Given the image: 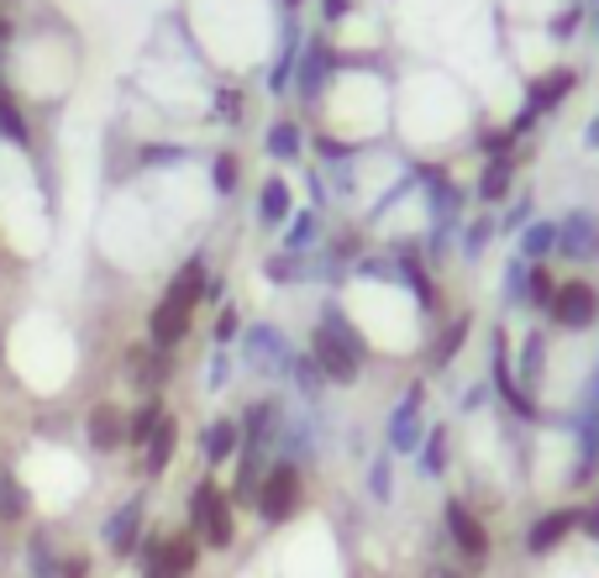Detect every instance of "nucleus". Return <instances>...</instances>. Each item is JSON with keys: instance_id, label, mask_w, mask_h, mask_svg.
Listing matches in <instances>:
<instances>
[{"instance_id": "1", "label": "nucleus", "mask_w": 599, "mask_h": 578, "mask_svg": "<svg viewBox=\"0 0 599 578\" xmlns=\"http://www.w3.org/2000/svg\"><path fill=\"white\" fill-rule=\"evenodd\" d=\"M305 353L316 358V368L326 374V384H332V389H353V384L363 379L368 358H374V353H368V337L358 332V321L347 316V305H342L337 295L321 300Z\"/></svg>"}, {"instance_id": "2", "label": "nucleus", "mask_w": 599, "mask_h": 578, "mask_svg": "<svg viewBox=\"0 0 599 578\" xmlns=\"http://www.w3.org/2000/svg\"><path fill=\"white\" fill-rule=\"evenodd\" d=\"M205 284H211V253H190V258L174 268V280L163 284V295L153 300V311H148V342H153V347L180 353L184 342H190Z\"/></svg>"}, {"instance_id": "3", "label": "nucleus", "mask_w": 599, "mask_h": 578, "mask_svg": "<svg viewBox=\"0 0 599 578\" xmlns=\"http://www.w3.org/2000/svg\"><path fill=\"white\" fill-rule=\"evenodd\" d=\"M184 531H195L205 552H232V547H237V505H232V495L216 484V474H205V479L190 484Z\"/></svg>"}, {"instance_id": "4", "label": "nucleus", "mask_w": 599, "mask_h": 578, "mask_svg": "<svg viewBox=\"0 0 599 578\" xmlns=\"http://www.w3.org/2000/svg\"><path fill=\"white\" fill-rule=\"evenodd\" d=\"M441 537H447V547L463 558L468 574H484V568L495 562V537H489L484 510L474 505V499H463V495L441 499Z\"/></svg>"}, {"instance_id": "5", "label": "nucleus", "mask_w": 599, "mask_h": 578, "mask_svg": "<svg viewBox=\"0 0 599 578\" xmlns=\"http://www.w3.org/2000/svg\"><path fill=\"white\" fill-rule=\"evenodd\" d=\"M300 510H305V468H300V463L274 458L268 463V474H263V484H258L253 516L274 531V526H290Z\"/></svg>"}, {"instance_id": "6", "label": "nucleus", "mask_w": 599, "mask_h": 578, "mask_svg": "<svg viewBox=\"0 0 599 578\" xmlns=\"http://www.w3.org/2000/svg\"><path fill=\"white\" fill-rule=\"evenodd\" d=\"M290 358H295V347H290V337H284V326H274V321H247L237 337V363L253 374V379L274 384L290 374Z\"/></svg>"}, {"instance_id": "7", "label": "nucleus", "mask_w": 599, "mask_h": 578, "mask_svg": "<svg viewBox=\"0 0 599 578\" xmlns=\"http://www.w3.org/2000/svg\"><path fill=\"white\" fill-rule=\"evenodd\" d=\"M426 379H410L405 384V395L395 399V410L384 416V453L389 458H416L420 453V442H426Z\"/></svg>"}, {"instance_id": "8", "label": "nucleus", "mask_w": 599, "mask_h": 578, "mask_svg": "<svg viewBox=\"0 0 599 578\" xmlns=\"http://www.w3.org/2000/svg\"><path fill=\"white\" fill-rule=\"evenodd\" d=\"M121 374H126V389H138V395H163L174 374H180V353H163L153 342H126L121 347Z\"/></svg>"}, {"instance_id": "9", "label": "nucleus", "mask_w": 599, "mask_h": 578, "mask_svg": "<svg viewBox=\"0 0 599 578\" xmlns=\"http://www.w3.org/2000/svg\"><path fill=\"white\" fill-rule=\"evenodd\" d=\"M547 321H552L558 332H568V337L595 332L599 326V284L579 280V274L558 280V295H552V305H547Z\"/></svg>"}, {"instance_id": "10", "label": "nucleus", "mask_w": 599, "mask_h": 578, "mask_svg": "<svg viewBox=\"0 0 599 578\" xmlns=\"http://www.w3.org/2000/svg\"><path fill=\"white\" fill-rule=\"evenodd\" d=\"M142 537H148V499H142V495L111 505L105 520H100V541H105L111 562H132V558H138Z\"/></svg>"}, {"instance_id": "11", "label": "nucleus", "mask_w": 599, "mask_h": 578, "mask_svg": "<svg viewBox=\"0 0 599 578\" xmlns=\"http://www.w3.org/2000/svg\"><path fill=\"white\" fill-rule=\"evenodd\" d=\"M562 263H595L599 258V211L589 205H573L558 216V253Z\"/></svg>"}, {"instance_id": "12", "label": "nucleus", "mask_w": 599, "mask_h": 578, "mask_svg": "<svg viewBox=\"0 0 599 578\" xmlns=\"http://www.w3.org/2000/svg\"><path fill=\"white\" fill-rule=\"evenodd\" d=\"M568 537H579V505H552L526 526V558H552L558 547H568Z\"/></svg>"}, {"instance_id": "13", "label": "nucleus", "mask_w": 599, "mask_h": 578, "mask_svg": "<svg viewBox=\"0 0 599 578\" xmlns=\"http://www.w3.org/2000/svg\"><path fill=\"white\" fill-rule=\"evenodd\" d=\"M84 447L100 453V458H111V453L126 447V405L121 399H95L84 410Z\"/></svg>"}, {"instance_id": "14", "label": "nucleus", "mask_w": 599, "mask_h": 578, "mask_svg": "<svg viewBox=\"0 0 599 578\" xmlns=\"http://www.w3.org/2000/svg\"><path fill=\"white\" fill-rule=\"evenodd\" d=\"M510 363H516V384L526 389L531 399L547 395V368H552V347H547V332L531 326L526 337L510 347Z\"/></svg>"}, {"instance_id": "15", "label": "nucleus", "mask_w": 599, "mask_h": 578, "mask_svg": "<svg viewBox=\"0 0 599 578\" xmlns=\"http://www.w3.org/2000/svg\"><path fill=\"white\" fill-rule=\"evenodd\" d=\"M474 326H479L474 311H458V316L441 321L437 337L426 342V368H432V374H447V368L463 358V347H468V337H474Z\"/></svg>"}, {"instance_id": "16", "label": "nucleus", "mask_w": 599, "mask_h": 578, "mask_svg": "<svg viewBox=\"0 0 599 578\" xmlns=\"http://www.w3.org/2000/svg\"><path fill=\"white\" fill-rule=\"evenodd\" d=\"M180 442H184L180 416L169 410V416L159 420V432L148 437V447L138 453V474H142V479H163V474L174 468V458H180Z\"/></svg>"}, {"instance_id": "17", "label": "nucleus", "mask_w": 599, "mask_h": 578, "mask_svg": "<svg viewBox=\"0 0 599 578\" xmlns=\"http://www.w3.org/2000/svg\"><path fill=\"white\" fill-rule=\"evenodd\" d=\"M516 174H520V148L516 153H505V159H484L479 180H474V200H479L484 211H495L499 200L516 195Z\"/></svg>"}, {"instance_id": "18", "label": "nucleus", "mask_w": 599, "mask_h": 578, "mask_svg": "<svg viewBox=\"0 0 599 578\" xmlns=\"http://www.w3.org/2000/svg\"><path fill=\"white\" fill-rule=\"evenodd\" d=\"M200 458H205V468H226V463L242 453V426L237 416H211L205 426H200Z\"/></svg>"}, {"instance_id": "19", "label": "nucleus", "mask_w": 599, "mask_h": 578, "mask_svg": "<svg viewBox=\"0 0 599 578\" xmlns=\"http://www.w3.org/2000/svg\"><path fill=\"white\" fill-rule=\"evenodd\" d=\"M290 216H295V190H290V180H284V174H268V180L258 184L253 221H258L263 232H284V226H290Z\"/></svg>"}, {"instance_id": "20", "label": "nucleus", "mask_w": 599, "mask_h": 578, "mask_svg": "<svg viewBox=\"0 0 599 578\" xmlns=\"http://www.w3.org/2000/svg\"><path fill=\"white\" fill-rule=\"evenodd\" d=\"M21 568H27V578H59L63 574V547L53 541V531H48V526H32V531H27Z\"/></svg>"}, {"instance_id": "21", "label": "nucleus", "mask_w": 599, "mask_h": 578, "mask_svg": "<svg viewBox=\"0 0 599 578\" xmlns=\"http://www.w3.org/2000/svg\"><path fill=\"white\" fill-rule=\"evenodd\" d=\"M305 148H311V138H305V126H300L295 116L268 121V132H263V153H268L274 163H300L305 159Z\"/></svg>"}, {"instance_id": "22", "label": "nucleus", "mask_w": 599, "mask_h": 578, "mask_svg": "<svg viewBox=\"0 0 599 578\" xmlns=\"http://www.w3.org/2000/svg\"><path fill=\"white\" fill-rule=\"evenodd\" d=\"M416 468H420V479H432V484L453 468V426H447V420H432V426H426V442H420V453H416Z\"/></svg>"}, {"instance_id": "23", "label": "nucleus", "mask_w": 599, "mask_h": 578, "mask_svg": "<svg viewBox=\"0 0 599 578\" xmlns=\"http://www.w3.org/2000/svg\"><path fill=\"white\" fill-rule=\"evenodd\" d=\"M200 558H205V547H200L195 531H163V574L169 578H195Z\"/></svg>"}, {"instance_id": "24", "label": "nucleus", "mask_w": 599, "mask_h": 578, "mask_svg": "<svg viewBox=\"0 0 599 578\" xmlns=\"http://www.w3.org/2000/svg\"><path fill=\"white\" fill-rule=\"evenodd\" d=\"M0 142L17 148V153H32V148H38V142H32V121H27L17 90H11L6 80H0Z\"/></svg>"}, {"instance_id": "25", "label": "nucleus", "mask_w": 599, "mask_h": 578, "mask_svg": "<svg viewBox=\"0 0 599 578\" xmlns=\"http://www.w3.org/2000/svg\"><path fill=\"white\" fill-rule=\"evenodd\" d=\"M280 237H284V253H300V258H305V253H316L321 242H326V216H321L316 205H311V211H295Z\"/></svg>"}, {"instance_id": "26", "label": "nucleus", "mask_w": 599, "mask_h": 578, "mask_svg": "<svg viewBox=\"0 0 599 578\" xmlns=\"http://www.w3.org/2000/svg\"><path fill=\"white\" fill-rule=\"evenodd\" d=\"M300 27H284V42H280V53H274V63H268V95L284 100L290 90H295V63H300Z\"/></svg>"}, {"instance_id": "27", "label": "nucleus", "mask_w": 599, "mask_h": 578, "mask_svg": "<svg viewBox=\"0 0 599 578\" xmlns=\"http://www.w3.org/2000/svg\"><path fill=\"white\" fill-rule=\"evenodd\" d=\"M495 237H499V216L495 211H479V216H468L463 221V232H458V253H463V263L474 268V263L495 247Z\"/></svg>"}, {"instance_id": "28", "label": "nucleus", "mask_w": 599, "mask_h": 578, "mask_svg": "<svg viewBox=\"0 0 599 578\" xmlns=\"http://www.w3.org/2000/svg\"><path fill=\"white\" fill-rule=\"evenodd\" d=\"M263 280L268 284H280V290H295V284H311L316 280V263H311V253L300 258V253H268L263 258Z\"/></svg>"}, {"instance_id": "29", "label": "nucleus", "mask_w": 599, "mask_h": 578, "mask_svg": "<svg viewBox=\"0 0 599 578\" xmlns=\"http://www.w3.org/2000/svg\"><path fill=\"white\" fill-rule=\"evenodd\" d=\"M284 379L295 384L300 405H316V410H321V399L332 395V384H326V374L316 368V358H311V353H295V358H290V374H284Z\"/></svg>"}, {"instance_id": "30", "label": "nucleus", "mask_w": 599, "mask_h": 578, "mask_svg": "<svg viewBox=\"0 0 599 578\" xmlns=\"http://www.w3.org/2000/svg\"><path fill=\"white\" fill-rule=\"evenodd\" d=\"M169 416V405H163V395H142L138 410H126V447L132 453H142L148 447V437L159 432V420Z\"/></svg>"}, {"instance_id": "31", "label": "nucleus", "mask_w": 599, "mask_h": 578, "mask_svg": "<svg viewBox=\"0 0 599 578\" xmlns=\"http://www.w3.org/2000/svg\"><path fill=\"white\" fill-rule=\"evenodd\" d=\"M558 253V221H531L526 232H520V247H516V258H526V263H547Z\"/></svg>"}, {"instance_id": "32", "label": "nucleus", "mask_w": 599, "mask_h": 578, "mask_svg": "<svg viewBox=\"0 0 599 578\" xmlns=\"http://www.w3.org/2000/svg\"><path fill=\"white\" fill-rule=\"evenodd\" d=\"M27 516H32V495H27V484H21L11 468H0V526H21Z\"/></svg>"}, {"instance_id": "33", "label": "nucleus", "mask_w": 599, "mask_h": 578, "mask_svg": "<svg viewBox=\"0 0 599 578\" xmlns=\"http://www.w3.org/2000/svg\"><path fill=\"white\" fill-rule=\"evenodd\" d=\"M237 190H242V159L232 148H216V153H211V195L232 200Z\"/></svg>"}, {"instance_id": "34", "label": "nucleus", "mask_w": 599, "mask_h": 578, "mask_svg": "<svg viewBox=\"0 0 599 578\" xmlns=\"http://www.w3.org/2000/svg\"><path fill=\"white\" fill-rule=\"evenodd\" d=\"M552 295H558V274H552L547 263H526V311L547 316Z\"/></svg>"}, {"instance_id": "35", "label": "nucleus", "mask_w": 599, "mask_h": 578, "mask_svg": "<svg viewBox=\"0 0 599 578\" xmlns=\"http://www.w3.org/2000/svg\"><path fill=\"white\" fill-rule=\"evenodd\" d=\"M363 489H368L374 505H395V458L389 453H379V458L363 468Z\"/></svg>"}, {"instance_id": "36", "label": "nucleus", "mask_w": 599, "mask_h": 578, "mask_svg": "<svg viewBox=\"0 0 599 578\" xmlns=\"http://www.w3.org/2000/svg\"><path fill=\"white\" fill-rule=\"evenodd\" d=\"M190 159V148L184 142H138V169H174V163Z\"/></svg>"}, {"instance_id": "37", "label": "nucleus", "mask_w": 599, "mask_h": 578, "mask_svg": "<svg viewBox=\"0 0 599 578\" xmlns=\"http://www.w3.org/2000/svg\"><path fill=\"white\" fill-rule=\"evenodd\" d=\"M520 142L510 138V126H495V121H484L479 132H474V153L479 159H505V153H516Z\"/></svg>"}, {"instance_id": "38", "label": "nucleus", "mask_w": 599, "mask_h": 578, "mask_svg": "<svg viewBox=\"0 0 599 578\" xmlns=\"http://www.w3.org/2000/svg\"><path fill=\"white\" fill-rule=\"evenodd\" d=\"M242 311L237 305H216V321H211V347H237V337H242Z\"/></svg>"}, {"instance_id": "39", "label": "nucleus", "mask_w": 599, "mask_h": 578, "mask_svg": "<svg viewBox=\"0 0 599 578\" xmlns=\"http://www.w3.org/2000/svg\"><path fill=\"white\" fill-rule=\"evenodd\" d=\"M242 116H247V95H242V90H216V100H211V121H221V126H242Z\"/></svg>"}, {"instance_id": "40", "label": "nucleus", "mask_w": 599, "mask_h": 578, "mask_svg": "<svg viewBox=\"0 0 599 578\" xmlns=\"http://www.w3.org/2000/svg\"><path fill=\"white\" fill-rule=\"evenodd\" d=\"M232 368H237L232 347H211V363H205V389H211V395H221V389L232 384Z\"/></svg>"}, {"instance_id": "41", "label": "nucleus", "mask_w": 599, "mask_h": 578, "mask_svg": "<svg viewBox=\"0 0 599 578\" xmlns=\"http://www.w3.org/2000/svg\"><path fill=\"white\" fill-rule=\"evenodd\" d=\"M505 311H526V258L505 263Z\"/></svg>"}, {"instance_id": "42", "label": "nucleus", "mask_w": 599, "mask_h": 578, "mask_svg": "<svg viewBox=\"0 0 599 578\" xmlns=\"http://www.w3.org/2000/svg\"><path fill=\"white\" fill-rule=\"evenodd\" d=\"M531 221H537V200H531V190H526V195H516V205H510V211H505V221H499V232H526V226H531Z\"/></svg>"}, {"instance_id": "43", "label": "nucleus", "mask_w": 599, "mask_h": 578, "mask_svg": "<svg viewBox=\"0 0 599 578\" xmlns=\"http://www.w3.org/2000/svg\"><path fill=\"white\" fill-rule=\"evenodd\" d=\"M579 27H583V6H579V0H573V6L562 11V17L547 21V32H552V42H568L573 32H579Z\"/></svg>"}, {"instance_id": "44", "label": "nucleus", "mask_w": 599, "mask_h": 578, "mask_svg": "<svg viewBox=\"0 0 599 578\" xmlns=\"http://www.w3.org/2000/svg\"><path fill=\"white\" fill-rule=\"evenodd\" d=\"M59 578H95V558H90L84 547H69V552H63V574Z\"/></svg>"}, {"instance_id": "45", "label": "nucleus", "mask_w": 599, "mask_h": 578, "mask_svg": "<svg viewBox=\"0 0 599 578\" xmlns=\"http://www.w3.org/2000/svg\"><path fill=\"white\" fill-rule=\"evenodd\" d=\"M579 537L599 541V489H595V499H589V505H579Z\"/></svg>"}, {"instance_id": "46", "label": "nucleus", "mask_w": 599, "mask_h": 578, "mask_svg": "<svg viewBox=\"0 0 599 578\" xmlns=\"http://www.w3.org/2000/svg\"><path fill=\"white\" fill-rule=\"evenodd\" d=\"M489 399H495L489 379H474V384H468V395H463V410H479V405H489Z\"/></svg>"}, {"instance_id": "47", "label": "nucleus", "mask_w": 599, "mask_h": 578, "mask_svg": "<svg viewBox=\"0 0 599 578\" xmlns=\"http://www.w3.org/2000/svg\"><path fill=\"white\" fill-rule=\"evenodd\" d=\"M426 578H463V574H458V568H447V562L432 558V562H426Z\"/></svg>"}, {"instance_id": "48", "label": "nucleus", "mask_w": 599, "mask_h": 578, "mask_svg": "<svg viewBox=\"0 0 599 578\" xmlns=\"http://www.w3.org/2000/svg\"><path fill=\"white\" fill-rule=\"evenodd\" d=\"M583 142H589V148H599V111H595V121H589V132H583Z\"/></svg>"}, {"instance_id": "49", "label": "nucleus", "mask_w": 599, "mask_h": 578, "mask_svg": "<svg viewBox=\"0 0 599 578\" xmlns=\"http://www.w3.org/2000/svg\"><path fill=\"white\" fill-rule=\"evenodd\" d=\"M0 363H6V332H0Z\"/></svg>"}, {"instance_id": "50", "label": "nucleus", "mask_w": 599, "mask_h": 578, "mask_svg": "<svg viewBox=\"0 0 599 578\" xmlns=\"http://www.w3.org/2000/svg\"><path fill=\"white\" fill-rule=\"evenodd\" d=\"M0 531H6V526H0Z\"/></svg>"}]
</instances>
